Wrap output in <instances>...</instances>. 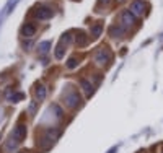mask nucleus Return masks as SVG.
I'll return each instance as SVG.
<instances>
[{
  "mask_svg": "<svg viewBox=\"0 0 163 153\" xmlns=\"http://www.w3.org/2000/svg\"><path fill=\"white\" fill-rule=\"evenodd\" d=\"M109 0H100V3H108Z\"/></svg>",
  "mask_w": 163,
  "mask_h": 153,
  "instance_id": "obj_18",
  "label": "nucleus"
},
{
  "mask_svg": "<svg viewBox=\"0 0 163 153\" xmlns=\"http://www.w3.org/2000/svg\"><path fill=\"white\" fill-rule=\"evenodd\" d=\"M64 101H65V104H67L69 108L75 109L77 106L80 104V96H79V93H77V91L70 90V91H67V93H64Z\"/></svg>",
  "mask_w": 163,
  "mask_h": 153,
  "instance_id": "obj_2",
  "label": "nucleus"
},
{
  "mask_svg": "<svg viewBox=\"0 0 163 153\" xmlns=\"http://www.w3.org/2000/svg\"><path fill=\"white\" fill-rule=\"evenodd\" d=\"M34 33H36V26H34L33 23H26L23 26V30H21V34H23L25 38H33Z\"/></svg>",
  "mask_w": 163,
  "mask_h": 153,
  "instance_id": "obj_8",
  "label": "nucleus"
},
{
  "mask_svg": "<svg viewBox=\"0 0 163 153\" xmlns=\"http://www.w3.org/2000/svg\"><path fill=\"white\" fill-rule=\"evenodd\" d=\"M117 2H124V0H117Z\"/></svg>",
  "mask_w": 163,
  "mask_h": 153,
  "instance_id": "obj_19",
  "label": "nucleus"
},
{
  "mask_svg": "<svg viewBox=\"0 0 163 153\" xmlns=\"http://www.w3.org/2000/svg\"><path fill=\"white\" fill-rule=\"evenodd\" d=\"M23 98H25L23 93H10L8 96H7V99H8L10 103H18V101H21Z\"/></svg>",
  "mask_w": 163,
  "mask_h": 153,
  "instance_id": "obj_11",
  "label": "nucleus"
},
{
  "mask_svg": "<svg viewBox=\"0 0 163 153\" xmlns=\"http://www.w3.org/2000/svg\"><path fill=\"white\" fill-rule=\"evenodd\" d=\"M17 145H18V140H17V138H10V140L8 142H7V150H8V151H12V150H15L17 148Z\"/></svg>",
  "mask_w": 163,
  "mask_h": 153,
  "instance_id": "obj_14",
  "label": "nucleus"
},
{
  "mask_svg": "<svg viewBox=\"0 0 163 153\" xmlns=\"http://www.w3.org/2000/svg\"><path fill=\"white\" fill-rule=\"evenodd\" d=\"M109 60H111V52H109L108 47H101V49L96 50V54H95V62H96L98 65L104 67V65L109 64Z\"/></svg>",
  "mask_w": 163,
  "mask_h": 153,
  "instance_id": "obj_1",
  "label": "nucleus"
},
{
  "mask_svg": "<svg viewBox=\"0 0 163 153\" xmlns=\"http://www.w3.org/2000/svg\"><path fill=\"white\" fill-rule=\"evenodd\" d=\"M52 15H54V12H52V8H49V7H41V8H38L34 12V17L39 18V20H49V18H52Z\"/></svg>",
  "mask_w": 163,
  "mask_h": 153,
  "instance_id": "obj_4",
  "label": "nucleus"
},
{
  "mask_svg": "<svg viewBox=\"0 0 163 153\" xmlns=\"http://www.w3.org/2000/svg\"><path fill=\"white\" fill-rule=\"evenodd\" d=\"M21 153H26V151H21Z\"/></svg>",
  "mask_w": 163,
  "mask_h": 153,
  "instance_id": "obj_20",
  "label": "nucleus"
},
{
  "mask_svg": "<svg viewBox=\"0 0 163 153\" xmlns=\"http://www.w3.org/2000/svg\"><path fill=\"white\" fill-rule=\"evenodd\" d=\"M145 8H147V3L144 2V0H134V2L131 3V13L134 17H142L145 13Z\"/></svg>",
  "mask_w": 163,
  "mask_h": 153,
  "instance_id": "obj_3",
  "label": "nucleus"
},
{
  "mask_svg": "<svg viewBox=\"0 0 163 153\" xmlns=\"http://www.w3.org/2000/svg\"><path fill=\"white\" fill-rule=\"evenodd\" d=\"M25 137H26V126L25 124H18L15 127V130H13V138H17L18 142H21Z\"/></svg>",
  "mask_w": 163,
  "mask_h": 153,
  "instance_id": "obj_6",
  "label": "nucleus"
},
{
  "mask_svg": "<svg viewBox=\"0 0 163 153\" xmlns=\"http://www.w3.org/2000/svg\"><path fill=\"white\" fill-rule=\"evenodd\" d=\"M87 42H88V36H85L83 31L77 33V44L79 46H87Z\"/></svg>",
  "mask_w": 163,
  "mask_h": 153,
  "instance_id": "obj_12",
  "label": "nucleus"
},
{
  "mask_svg": "<svg viewBox=\"0 0 163 153\" xmlns=\"http://www.w3.org/2000/svg\"><path fill=\"white\" fill-rule=\"evenodd\" d=\"M49 47H51V42H49V41L41 42V44H39V50H41V54H46L47 50H49Z\"/></svg>",
  "mask_w": 163,
  "mask_h": 153,
  "instance_id": "obj_16",
  "label": "nucleus"
},
{
  "mask_svg": "<svg viewBox=\"0 0 163 153\" xmlns=\"http://www.w3.org/2000/svg\"><path fill=\"white\" fill-rule=\"evenodd\" d=\"M101 31H103L101 21H96V23H93L90 28V36L91 38H98V36H101Z\"/></svg>",
  "mask_w": 163,
  "mask_h": 153,
  "instance_id": "obj_9",
  "label": "nucleus"
},
{
  "mask_svg": "<svg viewBox=\"0 0 163 153\" xmlns=\"http://www.w3.org/2000/svg\"><path fill=\"white\" fill-rule=\"evenodd\" d=\"M121 20H122V26L127 28V26H131L134 21H136V17L131 13V10H124V12L121 13Z\"/></svg>",
  "mask_w": 163,
  "mask_h": 153,
  "instance_id": "obj_5",
  "label": "nucleus"
},
{
  "mask_svg": "<svg viewBox=\"0 0 163 153\" xmlns=\"http://www.w3.org/2000/svg\"><path fill=\"white\" fill-rule=\"evenodd\" d=\"M77 65H79V59H77V57H70L69 62H67V67L69 69H75Z\"/></svg>",
  "mask_w": 163,
  "mask_h": 153,
  "instance_id": "obj_17",
  "label": "nucleus"
},
{
  "mask_svg": "<svg viewBox=\"0 0 163 153\" xmlns=\"http://www.w3.org/2000/svg\"><path fill=\"white\" fill-rule=\"evenodd\" d=\"M126 33V28L122 25H114L109 28V34L113 36V38H121V36Z\"/></svg>",
  "mask_w": 163,
  "mask_h": 153,
  "instance_id": "obj_7",
  "label": "nucleus"
},
{
  "mask_svg": "<svg viewBox=\"0 0 163 153\" xmlns=\"http://www.w3.org/2000/svg\"><path fill=\"white\" fill-rule=\"evenodd\" d=\"M36 98L38 99H44L46 98V88L42 85H38L36 86Z\"/></svg>",
  "mask_w": 163,
  "mask_h": 153,
  "instance_id": "obj_13",
  "label": "nucleus"
},
{
  "mask_svg": "<svg viewBox=\"0 0 163 153\" xmlns=\"http://www.w3.org/2000/svg\"><path fill=\"white\" fill-rule=\"evenodd\" d=\"M55 57H57V59H62V57H64V41L55 47Z\"/></svg>",
  "mask_w": 163,
  "mask_h": 153,
  "instance_id": "obj_15",
  "label": "nucleus"
},
{
  "mask_svg": "<svg viewBox=\"0 0 163 153\" xmlns=\"http://www.w3.org/2000/svg\"><path fill=\"white\" fill-rule=\"evenodd\" d=\"M80 85H82V88H83L85 94H87V96H91V93H93V85H91L88 80H82Z\"/></svg>",
  "mask_w": 163,
  "mask_h": 153,
  "instance_id": "obj_10",
  "label": "nucleus"
}]
</instances>
